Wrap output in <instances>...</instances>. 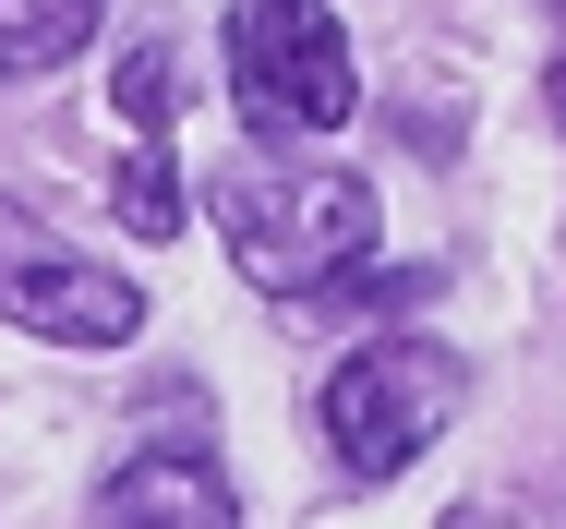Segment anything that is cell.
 I'll use <instances>...</instances> for the list:
<instances>
[{
	"label": "cell",
	"instance_id": "1",
	"mask_svg": "<svg viewBox=\"0 0 566 529\" xmlns=\"http://www.w3.org/2000/svg\"><path fill=\"white\" fill-rule=\"evenodd\" d=\"M218 229H229V265H241L253 289H277V301L326 314L349 277L374 265L386 205H374V181H349V169H277V157H229V169H218Z\"/></svg>",
	"mask_w": 566,
	"mask_h": 529
},
{
	"label": "cell",
	"instance_id": "2",
	"mask_svg": "<svg viewBox=\"0 0 566 529\" xmlns=\"http://www.w3.org/2000/svg\"><path fill=\"white\" fill-rule=\"evenodd\" d=\"M458 410H470V361L434 349V337H361L326 373V398H314V422H326L349 482H398Z\"/></svg>",
	"mask_w": 566,
	"mask_h": 529
},
{
	"label": "cell",
	"instance_id": "3",
	"mask_svg": "<svg viewBox=\"0 0 566 529\" xmlns=\"http://www.w3.org/2000/svg\"><path fill=\"white\" fill-rule=\"evenodd\" d=\"M229 97L265 145L290 133H338L361 108V73H349V36L326 0H241L229 12Z\"/></svg>",
	"mask_w": 566,
	"mask_h": 529
},
{
	"label": "cell",
	"instance_id": "4",
	"mask_svg": "<svg viewBox=\"0 0 566 529\" xmlns=\"http://www.w3.org/2000/svg\"><path fill=\"white\" fill-rule=\"evenodd\" d=\"M0 325L61 337V349H120V337H145V289L109 277L97 253L49 241L24 205H0Z\"/></svg>",
	"mask_w": 566,
	"mask_h": 529
},
{
	"label": "cell",
	"instance_id": "5",
	"mask_svg": "<svg viewBox=\"0 0 566 529\" xmlns=\"http://www.w3.org/2000/svg\"><path fill=\"white\" fill-rule=\"evenodd\" d=\"M97 529H241V518H229V482L193 457V445H145V457L109 469Z\"/></svg>",
	"mask_w": 566,
	"mask_h": 529
},
{
	"label": "cell",
	"instance_id": "6",
	"mask_svg": "<svg viewBox=\"0 0 566 529\" xmlns=\"http://www.w3.org/2000/svg\"><path fill=\"white\" fill-rule=\"evenodd\" d=\"M109 0H0V73H61Z\"/></svg>",
	"mask_w": 566,
	"mask_h": 529
},
{
	"label": "cell",
	"instance_id": "7",
	"mask_svg": "<svg viewBox=\"0 0 566 529\" xmlns=\"http://www.w3.org/2000/svg\"><path fill=\"white\" fill-rule=\"evenodd\" d=\"M109 205H120V229H133V241H169V229H181V181H169V157H157V145L109 181Z\"/></svg>",
	"mask_w": 566,
	"mask_h": 529
},
{
	"label": "cell",
	"instance_id": "8",
	"mask_svg": "<svg viewBox=\"0 0 566 529\" xmlns=\"http://www.w3.org/2000/svg\"><path fill=\"white\" fill-rule=\"evenodd\" d=\"M120 120H133L145 145H169V120H181V108H169V49H133V61H120Z\"/></svg>",
	"mask_w": 566,
	"mask_h": 529
},
{
	"label": "cell",
	"instance_id": "9",
	"mask_svg": "<svg viewBox=\"0 0 566 529\" xmlns=\"http://www.w3.org/2000/svg\"><path fill=\"white\" fill-rule=\"evenodd\" d=\"M447 529H494V518H482V506H458V518H447Z\"/></svg>",
	"mask_w": 566,
	"mask_h": 529
}]
</instances>
